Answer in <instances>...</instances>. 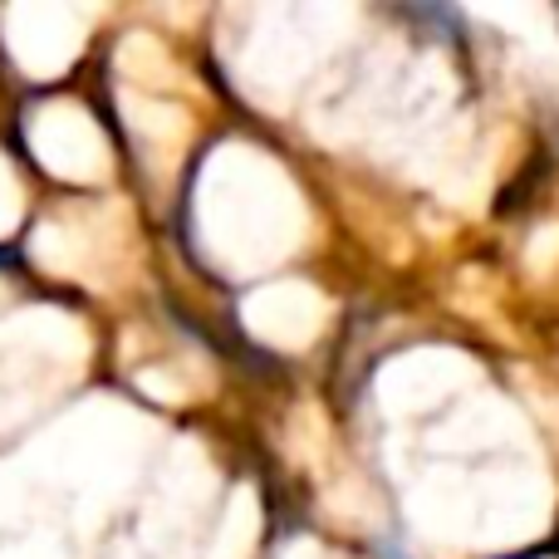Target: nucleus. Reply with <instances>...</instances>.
Here are the masks:
<instances>
[{"instance_id":"obj_1","label":"nucleus","mask_w":559,"mask_h":559,"mask_svg":"<svg viewBox=\"0 0 559 559\" xmlns=\"http://www.w3.org/2000/svg\"><path fill=\"white\" fill-rule=\"evenodd\" d=\"M378 555H383V559H403V550H397V545H383Z\"/></svg>"}]
</instances>
